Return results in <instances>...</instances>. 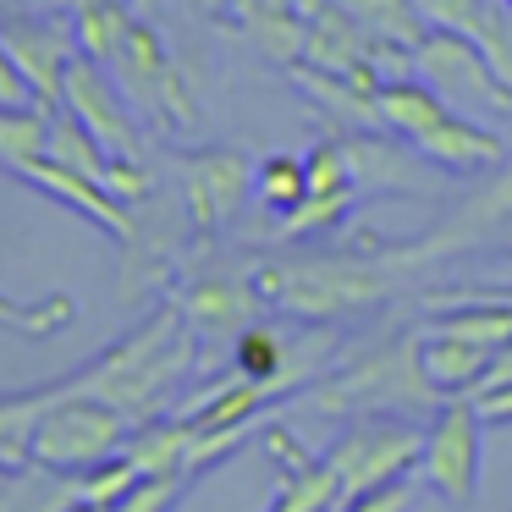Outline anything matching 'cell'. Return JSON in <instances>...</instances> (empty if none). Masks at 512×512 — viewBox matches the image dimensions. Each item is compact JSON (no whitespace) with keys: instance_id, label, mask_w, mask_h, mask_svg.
I'll use <instances>...</instances> for the list:
<instances>
[{"instance_id":"obj_1","label":"cell","mask_w":512,"mask_h":512,"mask_svg":"<svg viewBox=\"0 0 512 512\" xmlns=\"http://www.w3.org/2000/svg\"><path fill=\"white\" fill-rule=\"evenodd\" d=\"M193 364V336H188V314L182 309H160L149 325H138L133 336L100 353L89 369L78 375V391L111 397L116 408H127L138 424L160 419V408L171 402L177 380Z\"/></svg>"},{"instance_id":"obj_17","label":"cell","mask_w":512,"mask_h":512,"mask_svg":"<svg viewBox=\"0 0 512 512\" xmlns=\"http://www.w3.org/2000/svg\"><path fill=\"white\" fill-rule=\"evenodd\" d=\"M254 287L243 281H226V276H204L188 287L182 298V314H188L193 331H243V320L254 314Z\"/></svg>"},{"instance_id":"obj_13","label":"cell","mask_w":512,"mask_h":512,"mask_svg":"<svg viewBox=\"0 0 512 512\" xmlns=\"http://www.w3.org/2000/svg\"><path fill=\"white\" fill-rule=\"evenodd\" d=\"M17 177L28 182V188H39L45 199H56V204H72V210L83 215V221H94V226H105V232L116 237V243H133V215H127V204L116 199L105 182H94V177H83V171H72V166H61V160H34L28 171H17Z\"/></svg>"},{"instance_id":"obj_3","label":"cell","mask_w":512,"mask_h":512,"mask_svg":"<svg viewBox=\"0 0 512 512\" xmlns=\"http://www.w3.org/2000/svg\"><path fill=\"white\" fill-rule=\"evenodd\" d=\"M138 419L127 408H116L111 397H94V391H78V375H72V391L34 424L28 435V463L61 468V474H89V468L122 457V446L133 441Z\"/></svg>"},{"instance_id":"obj_31","label":"cell","mask_w":512,"mask_h":512,"mask_svg":"<svg viewBox=\"0 0 512 512\" xmlns=\"http://www.w3.org/2000/svg\"><path fill=\"white\" fill-rule=\"evenodd\" d=\"M0 105H45V100L34 94V83L23 78L17 56L6 50V39H0Z\"/></svg>"},{"instance_id":"obj_5","label":"cell","mask_w":512,"mask_h":512,"mask_svg":"<svg viewBox=\"0 0 512 512\" xmlns=\"http://www.w3.org/2000/svg\"><path fill=\"white\" fill-rule=\"evenodd\" d=\"M413 72L441 94L452 111L474 116V122H512V89L501 72L490 67L485 45L452 28H430L424 45L413 50Z\"/></svg>"},{"instance_id":"obj_14","label":"cell","mask_w":512,"mask_h":512,"mask_svg":"<svg viewBox=\"0 0 512 512\" xmlns=\"http://www.w3.org/2000/svg\"><path fill=\"white\" fill-rule=\"evenodd\" d=\"M232 28L237 39H248L254 50H265L276 67H292L303 61V39H309V23H303V0H232Z\"/></svg>"},{"instance_id":"obj_2","label":"cell","mask_w":512,"mask_h":512,"mask_svg":"<svg viewBox=\"0 0 512 512\" xmlns=\"http://www.w3.org/2000/svg\"><path fill=\"white\" fill-rule=\"evenodd\" d=\"M380 111H386L391 133H402L413 144V155L435 160L446 171H485V166H501L512 155L496 127L452 111L419 72L380 83Z\"/></svg>"},{"instance_id":"obj_15","label":"cell","mask_w":512,"mask_h":512,"mask_svg":"<svg viewBox=\"0 0 512 512\" xmlns=\"http://www.w3.org/2000/svg\"><path fill=\"white\" fill-rule=\"evenodd\" d=\"M292 83H298L303 94H314V105H325L336 122L369 127V133L386 127V111H380V89H375V83L347 78V72H325V67H314V61H292Z\"/></svg>"},{"instance_id":"obj_29","label":"cell","mask_w":512,"mask_h":512,"mask_svg":"<svg viewBox=\"0 0 512 512\" xmlns=\"http://www.w3.org/2000/svg\"><path fill=\"white\" fill-rule=\"evenodd\" d=\"M479 45H485V56H490V67L501 72V83L512 89V6L501 12V6H490V17H485V28H479Z\"/></svg>"},{"instance_id":"obj_34","label":"cell","mask_w":512,"mask_h":512,"mask_svg":"<svg viewBox=\"0 0 512 512\" xmlns=\"http://www.w3.org/2000/svg\"><path fill=\"white\" fill-rule=\"evenodd\" d=\"M17 6H34V0H0V17H12Z\"/></svg>"},{"instance_id":"obj_16","label":"cell","mask_w":512,"mask_h":512,"mask_svg":"<svg viewBox=\"0 0 512 512\" xmlns=\"http://www.w3.org/2000/svg\"><path fill=\"white\" fill-rule=\"evenodd\" d=\"M490 358H496L490 347L463 342V336H452V331H430L419 342V364H424V375H430V386L441 391V397H474L485 369H490Z\"/></svg>"},{"instance_id":"obj_6","label":"cell","mask_w":512,"mask_h":512,"mask_svg":"<svg viewBox=\"0 0 512 512\" xmlns=\"http://www.w3.org/2000/svg\"><path fill=\"white\" fill-rule=\"evenodd\" d=\"M314 402H320L325 413H380V408H413V402L424 408V402H446V397L430 386V375H424L419 342L402 336V342L369 353L364 364H353L336 380H325V386L314 391Z\"/></svg>"},{"instance_id":"obj_25","label":"cell","mask_w":512,"mask_h":512,"mask_svg":"<svg viewBox=\"0 0 512 512\" xmlns=\"http://www.w3.org/2000/svg\"><path fill=\"white\" fill-rule=\"evenodd\" d=\"M413 6L424 12L430 28H452V34H468V39H474L490 17V0H413Z\"/></svg>"},{"instance_id":"obj_19","label":"cell","mask_w":512,"mask_h":512,"mask_svg":"<svg viewBox=\"0 0 512 512\" xmlns=\"http://www.w3.org/2000/svg\"><path fill=\"white\" fill-rule=\"evenodd\" d=\"M342 6L369 28V39H375V45L419 50L424 34H430V23H424V12L413 6V0H342Z\"/></svg>"},{"instance_id":"obj_10","label":"cell","mask_w":512,"mask_h":512,"mask_svg":"<svg viewBox=\"0 0 512 512\" xmlns=\"http://www.w3.org/2000/svg\"><path fill=\"white\" fill-rule=\"evenodd\" d=\"M111 72L127 89V100H138L160 127H188L193 122L188 89H182V78H177V67H171V56H166L155 28L133 23V34H127L122 50L111 56Z\"/></svg>"},{"instance_id":"obj_36","label":"cell","mask_w":512,"mask_h":512,"mask_svg":"<svg viewBox=\"0 0 512 512\" xmlns=\"http://www.w3.org/2000/svg\"><path fill=\"white\" fill-rule=\"evenodd\" d=\"M6 468H17V457H6V452H0V474H6Z\"/></svg>"},{"instance_id":"obj_7","label":"cell","mask_w":512,"mask_h":512,"mask_svg":"<svg viewBox=\"0 0 512 512\" xmlns=\"http://www.w3.org/2000/svg\"><path fill=\"white\" fill-rule=\"evenodd\" d=\"M485 408L479 397H446L435 413V430L424 435V479L446 501H474L479 496V468H485Z\"/></svg>"},{"instance_id":"obj_28","label":"cell","mask_w":512,"mask_h":512,"mask_svg":"<svg viewBox=\"0 0 512 512\" xmlns=\"http://www.w3.org/2000/svg\"><path fill=\"white\" fill-rule=\"evenodd\" d=\"M182 479H188V474H144L122 501H116L111 512H171V501H177Z\"/></svg>"},{"instance_id":"obj_9","label":"cell","mask_w":512,"mask_h":512,"mask_svg":"<svg viewBox=\"0 0 512 512\" xmlns=\"http://www.w3.org/2000/svg\"><path fill=\"white\" fill-rule=\"evenodd\" d=\"M0 39H6V50L17 56L23 78L34 83V94L56 111L61 94H67L72 61L83 56L78 23H72V17H50V12H39V6H23V12L0 17Z\"/></svg>"},{"instance_id":"obj_4","label":"cell","mask_w":512,"mask_h":512,"mask_svg":"<svg viewBox=\"0 0 512 512\" xmlns=\"http://www.w3.org/2000/svg\"><path fill=\"white\" fill-rule=\"evenodd\" d=\"M397 265H413V254L391 259V265H364V259H336V265H292V270H259L254 292L281 309L303 314V320H325V314H347L364 303L386 298L397 287Z\"/></svg>"},{"instance_id":"obj_35","label":"cell","mask_w":512,"mask_h":512,"mask_svg":"<svg viewBox=\"0 0 512 512\" xmlns=\"http://www.w3.org/2000/svg\"><path fill=\"white\" fill-rule=\"evenodd\" d=\"M72 512H111V507H89V501H78V507H72Z\"/></svg>"},{"instance_id":"obj_12","label":"cell","mask_w":512,"mask_h":512,"mask_svg":"<svg viewBox=\"0 0 512 512\" xmlns=\"http://www.w3.org/2000/svg\"><path fill=\"white\" fill-rule=\"evenodd\" d=\"M248 193H254V171L237 149H204V155L188 160V215L199 232L226 226L243 210Z\"/></svg>"},{"instance_id":"obj_8","label":"cell","mask_w":512,"mask_h":512,"mask_svg":"<svg viewBox=\"0 0 512 512\" xmlns=\"http://www.w3.org/2000/svg\"><path fill=\"white\" fill-rule=\"evenodd\" d=\"M413 463H424V430L419 424H402V419H369L331 446L342 501L364 496L375 485H391V479H408Z\"/></svg>"},{"instance_id":"obj_26","label":"cell","mask_w":512,"mask_h":512,"mask_svg":"<svg viewBox=\"0 0 512 512\" xmlns=\"http://www.w3.org/2000/svg\"><path fill=\"white\" fill-rule=\"evenodd\" d=\"M512 215V155L496 166V182H490L485 193H479L474 204H468V215H463V232L474 237L479 226H490V221H507Z\"/></svg>"},{"instance_id":"obj_32","label":"cell","mask_w":512,"mask_h":512,"mask_svg":"<svg viewBox=\"0 0 512 512\" xmlns=\"http://www.w3.org/2000/svg\"><path fill=\"white\" fill-rule=\"evenodd\" d=\"M501 386H512V342L496 347V358H490V369H485V380H479L474 397H485V391H501Z\"/></svg>"},{"instance_id":"obj_30","label":"cell","mask_w":512,"mask_h":512,"mask_svg":"<svg viewBox=\"0 0 512 512\" xmlns=\"http://www.w3.org/2000/svg\"><path fill=\"white\" fill-rule=\"evenodd\" d=\"M413 507V485L408 479H391V485H375L364 496L342 501V512H408Z\"/></svg>"},{"instance_id":"obj_20","label":"cell","mask_w":512,"mask_h":512,"mask_svg":"<svg viewBox=\"0 0 512 512\" xmlns=\"http://www.w3.org/2000/svg\"><path fill=\"white\" fill-rule=\"evenodd\" d=\"M67 391H72V380H56V386H34V391H12V397H0V452L23 457L34 424L45 419V413L56 408Z\"/></svg>"},{"instance_id":"obj_33","label":"cell","mask_w":512,"mask_h":512,"mask_svg":"<svg viewBox=\"0 0 512 512\" xmlns=\"http://www.w3.org/2000/svg\"><path fill=\"white\" fill-rule=\"evenodd\" d=\"M496 276H501V281H507V287H512V254H501V259H496Z\"/></svg>"},{"instance_id":"obj_27","label":"cell","mask_w":512,"mask_h":512,"mask_svg":"<svg viewBox=\"0 0 512 512\" xmlns=\"http://www.w3.org/2000/svg\"><path fill=\"white\" fill-rule=\"evenodd\" d=\"M353 210V199H320V193H309V199L298 204V210L281 215V232L287 237H309V232H331L342 215Z\"/></svg>"},{"instance_id":"obj_21","label":"cell","mask_w":512,"mask_h":512,"mask_svg":"<svg viewBox=\"0 0 512 512\" xmlns=\"http://www.w3.org/2000/svg\"><path fill=\"white\" fill-rule=\"evenodd\" d=\"M72 23H78L83 56L94 61H111L122 50V39L133 34V12L122 0H72Z\"/></svg>"},{"instance_id":"obj_37","label":"cell","mask_w":512,"mask_h":512,"mask_svg":"<svg viewBox=\"0 0 512 512\" xmlns=\"http://www.w3.org/2000/svg\"><path fill=\"white\" fill-rule=\"evenodd\" d=\"M507 6H512V0H507Z\"/></svg>"},{"instance_id":"obj_18","label":"cell","mask_w":512,"mask_h":512,"mask_svg":"<svg viewBox=\"0 0 512 512\" xmlns=\"http://www.w3.org/2000/svg\"><path fill=\"white\" fill-rule=\"evenodd\" d=\"M50 105H0V166L28 171L34 160L50 155Z\"/></svg>"},{"instance_id":"obj_22","label":"cell","mask_w":512,"mask_h":512,"mask_svg":"<svg viewBox=\"0 0 512 512\" xmlns=\"http://www.w3.org/2000/svg\"><path fill=\"white\" fill-rule=\"evenodd\" d=\"M50 160H61V166L83 171V177H94V182H111V166H116V155L72 111L67 116L56 111V122H50Z\"/></svg>"},{"instance_id":"obj_24","label":"cell","mask_w":512,"mask_h":512,"mask_svg":"<svg viewBox=\"0 0 512 512\" xmlns=\"http://www.w3.org/2000/svg\"><path fill=\"white\" fill-rule=\"evenodd\" d=\"M254 193H259V204H265V210H276V215L298 210V204L309 199V166H303V160H292V155L259 160Z\"/></svg>"},{"instance_id":"obj_23","label":"cell","mask_w":512,"mask_h":512,"mask_svg":"<svg viewBox=\"0 0 512 512\" xmlns=\"http://www.w3.org/2000/svg\"><path fill=\"white\" fill-rule=\"evenodd\" d=\"M237 375H248V380H281V386H292V380L303 375V364H287V342H281L276 331L248 325V331H237Z\"/></svg>"},{"instance_id":"obj_11","label":"cell","mask_w":512,"mask_h":512,"mask_svg":"<svg viewBox=\"0 0 512 512\" xmlns=\"http://www.w3.org/2000/svg\"><path fill=\"white\" fill-rule=\"evenodd\" d=\"M72 116L100 138L111 155H127V160H144V144H138V122L127 111V89L116 78H105V67L94 56H78L67 72V94H61Z\"/></svg>"}]
</instances>
